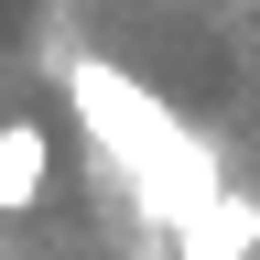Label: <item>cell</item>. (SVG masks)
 Returning a JSON list of instances; mask_svg holds the SVG:
<instances>
[{
  "label": "cell",
  "instance_id": "3",
  "mask_svg": "<svg viewBox=\"0 0 260 260\" xmlns=\"http://www.w3.org/2000/svg\"><path fill=\"white\" fill-rule=\"evenodd\" d=\"M44 184H54L44 119H0V217H32V206H44Z\"/></svg>",
  "mask_w": 260,
  "mask_h": 260
},
{
  "label": "cell",
  "instance_id": "1",
  "mask_svg": "<svg viewBox=\"0 0 260 260\" xmlns=\"http://www.w3.org/2000/svg\"><path fill=\"white\" fill-rule=\"evenodd\" d=\"M65 87H76V119L98 130V152L130 174V195H141V217L174 239V228L206 206V195L228 184V162H217V141H195V130L162 109L152 87H130L119 65H98V54H76L65 65Z\"/></svg>",
  "mask_w": 260,
  "mask_h": 260
},
{
  "label": "cell",
  "instance_id": "2",
  "mask_svg": "<svg viewBox=\"0 0 260 260\" xmlns=\"http://www.w3.org/2000/svg\"><path fill=\"white\" fill-rule=\"evenodd\" d=\"M260 249V195L249 184H217L206 206L174 228V260H249Z\"/></svg>",
  "mask_w": 260,
  "mask_h": 260
}]
</instances>
